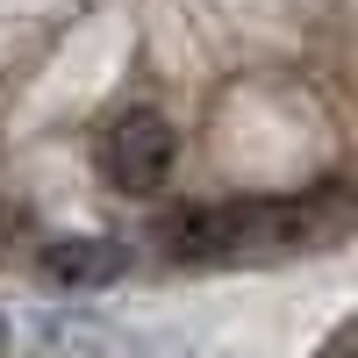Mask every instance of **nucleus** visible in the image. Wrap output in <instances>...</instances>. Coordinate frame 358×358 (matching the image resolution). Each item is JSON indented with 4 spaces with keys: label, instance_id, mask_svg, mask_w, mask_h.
I'll list each match as a JSON object with an SVG mask.
<instances>
[{
    "label": "nucleus",
    "instance_id": "1",
    "mask_svg": "<svg viewBox=\"0 0 358 358\" xmlns=\"http://www.w3.org/2000/svg\"><path fill=\"white\" fill-rule=\"evenodd\" d=\"M344 236V187L294 194V201H194L158 222V251L172 265L215 273V265H265L287 251H315Z\"/></svg>",
    "mask_w": 358,
    "mask_h": 358
},
{
    "label": "nucleus",
    "instance_id": "4",
    "mask_svg": "<svg viewBox=\"0 0 358 358\" xmlns=\"http://www.w3.org/2000/svg\"><path fill=\"white\" fill-rule=\"evenodd\" d=\"M36 358H101V330L94 322H43Z\"/></svg>",
    "mask_w": 358,
    "mask_h": 358
},
{
    "label": "nucleus",
    "instance_id": "3",
    "mask_svg": "<svg viewBox=\"0 0 358 358\" xmlns=\"http://www.w3.org/2000/svg\"><path fill=\"white\" fill-rule=\"evenodd\" d=\"M129 265H136V251L122 236H50L36 251V280L57 294H101L115 280H129Z\"/></svg>",
    "mask_w": 358,
    "mask_h": 358
},
{
    "label": "nucleus",
    "instance_id": "5",
    "mask_svg": "<svg viewBox=\"0 0 358 358\" xmlns=\"http://www.w3.org/2000/svg\"><path fill=\"white\" fill-rule=\"evenodd\" d=\"M0 358H8V322H0Z\"/></svg>",
    "mask_w": 358,
    "mask_h": 358
},
{
    "label": "nucleus",
    "instance_id": "2",
    "mask_svg": "<svg viewBox=\"0 0 358 358\" xmlns=\"http://www.w3.org/2000/svg\"><path fill=\"white\" fill-rule=\"evenodd\" d=\"M94 172H101V187L122 194V201L165 194L172 172H179V129H172V115L151 108V101L108 108L101 129H94Z\"/></svg>",
    "mask_w": 358,
    "mask_h": 358
}]
</instances>
